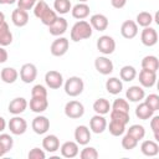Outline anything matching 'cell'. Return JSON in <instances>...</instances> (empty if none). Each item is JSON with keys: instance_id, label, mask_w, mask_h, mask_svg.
I'll use <instances>...</instances> for the list:
<instances>
[{"instance_id": "obj_1", "label": "cell", "mask_w": 159, "mask_h": 159, "mask_svg": "<svg viewBox=\"0 0 159 159\" xmlns=\"http://www.w3.org/2000/svg\"><path fill=\"white\" fill-rule=\"evenodd\" d=\"M34 15L46 26H50L57 19V12L55 10H52L47 5V2L43 0L36 1L35 6H34Z\"/></svg>"}, {"instance_id": "obj_2", "label": "cell", "mask_w": 159, "mask_h": 159, "mask_svg": "<svg viewBox=\"0 0 159 159\" xmlns=\"http://www.w3.org/2000/svg\"><path fill=\"white\" fill-rule=\"evenodd\" d=\"M93 29L91 26V24L86 20H78L71 29V40L73 42H78L81 40H86L89 39L92 36Z\"/></svg>"}, {"instance_id": "obj_3", "label": "cell", "mask_w": 159, "mask_h": 159, "mask_svg": "<svg viewBox=\"0 0 159 159\" xmlns=\"http://www.w3.org/2000/svg\"><path fill=\"white\" fill-rule=\"evenodd\" d=\"M65 92L70 97H77L80 96L84 89V82L78 76H71L65 82Z\"/></svg>"}, {"instance_id": "obj_4", "label": "cell", "mask_w": 159, "mask_h": 159, "mask_svg": "<svg viewBox=\"0 0 159 159\" xmlns=\"http://www.w3.org/2000/svg\"><path fill=\"white\" fill-rule=\"evenodd\" d=\"M65 114L71 119H78L84 114V107L80 101H70L65 106Z\"/></svg>"}, {"instance_id": "obj_5", "label": "cell", "mask_w": 159, "mask_h": 159, "mask_svg": "<svg viewBox=\"0 0 159 159\" xmlns=\"http://www.w3.org/2000/svg\"><path fill=\"white\" fill-rule=\"evenodd\" d=\"M97 50L103 55H111L116 50V41L109 35H103L97 40Z\"/></svg>"}, {"instance_id": "obj_6", "label": "cell", "mask_w": 159, "mask_h": 159, "mask_svg": "<svg viewBox=\"0 0 159 159\" xmlns=\"http://www.w3.org/2000/svg\"><path fill=\"white\" fill-rule=\"evenodd\" d=\"M7 127L10 129V132L14 134V135H21L26 132L27 129V122L20 117V116H14L9 123H7Z\"/></svg>"}, {"instance_id": "obj_7", "label": "cell", "mask_w": 159, "mask_h": 159, "mask_svg": "<svg viewBox=\"0 0 159 159\" xmlns=\"http://www.w3.org/2000/svg\"><path fill=\"white\" fill-rule=\"evenodd\" d=\"M68 46H70L68 39H66V37H57L51 43V47H50L51 55L55 56V57H61V56H63L68 51Z\"/></svg>"}, {"instance_id": "obj_8", "label": "cell", "mask_w": 159, "mask_h": 159, "mask_svg": "<svg viewBox=\"0 0 159 159\" xmlns=\"http://www.w3.org/2000/svg\"><path fill=\"white\" fill-rule=\"evenodd\" d=\"M37 77V68L34 63H25L20 68V80L24 83H31Z\"/></svg>"}, {"instance_id": "obj_9", "label": "cell", "mask_w": 159, "mask_h": 159, "mask_svg": "<svg viewBox=\"0 0 159 159\" xmlns=\"http://www.w3.org/2000/svg\"><path fill=\"white\" fill-rule=\"evenodd\" d=\"M45 82L47 84L48 88L51 89H58L62 84H63V77L58 71L51 70L47 71L45 75Z\"/></svg>"}, {"instance_id": "obj_10", "label": "cell", "mask_w": 159, "mask_h": 159, "mask_svg": "<svg viewBox=\"0 0 159 159\" xmlns=\"http://www.w3.org/2000/svg\"><path fill=\"white\" fill-rule=\"evenodd\" d=\"M140 41L144 46L147 47H152L154 46L157 42H158V32L154 27H144L142 30V34H140Z\"/></svg>"}, {"instance_id": "obj_11", "label": "cell", "mask_w": 159, "mask_h": 159, "mask_svg": "<svg viewBox=\"0 0 159 159\" xmlns=\"http://www.w3.org/2000/svg\"><path fill=\"white\" fill-rule=\"evenodd\" d=\"M94 67H96V70H97L98 73L107 76V75H109V73L113 72V67L114 66H113V62L108 57L99 56V57H97L94 60Z\"/></svg>"}, {"instance_id": "obj_12", "label": "cell", "mask_w": 159, "mask_h": 159, "mask_svg": "<svg viewBox=\"0 0 159 159\" xmlns=\"http://www.w3.org/2000/svg\"><path fill=\"white\" fill-rule=\"evenodd\" d=\"M27 106H29V103L24 97H16L10 101V103L7 106V111H9V113H11L14 116H19L25 112Z\"/></svg>"}, {"instance_id": "obj_13", "label": "cell", "mask_w": 159, "mask_h": 159, "mask_svg": "<svg viewBox=\"0 0 159 159\" xmlns=\"http://www.w3.org/2000/svg\"><path fill=\"white\" fill-rule=\"evenodd\" d=\"M31 128L36 134H45L50 129V119L45 116H36L32 119Z\"/></svg>"}, {"instance_id": "obj_14", "label": "cell", "mask_w": 159, "mask_h": 159, "mask_svg": "<svg viewBox=\"0 0 159 159\" xmlns=\"http://www.w3.org/2000/svg\"><path fill=\"white\" fill-rule=\"evenodd\" d=\"M67 27H68L67 20L62 16H57V19L48 26V32L52 36H61L66 32Z\"/></svg>"}, {"instance_id": "obj_15", "label": "cell", "mask_w": 159, "mask_h": 159, "mask_svg": "<svg viewBox=\"0 0 159 159\" xmlns=\"http://www.w3.org/2000/svg\"><path fill=\"white\" fill-rule=\"evenodd\" d=\"M157 82V72H153L150 70L142 68L139 72V83L144 88H150Z\"/></svg>"}, {"instance_id": "obj_16", "label": "cell", "mask_w": 159, "mask_h": 159, "mask_svg": "<svg viewBox=\"0 0 159 159\" xmlns=\"http://www.w3.org/2000/svg\"><path fill=\"white\" fill-rule=\"evenodd\" d=\"M120 35L124 39H134L138 35V25L133 20H125L120 26Z\"/></svg>"}, {"instance_id": "obj_17", "label": "cell", "mask_w": 159, "mask_h": 159, "mask_svg": "<svg viewBox=\"0 0 159 159\" xmlns=\"http://www.w3.org/2000/svg\"><path fill=\"white\" fill-rule=\"evenodd\" d=\"M89 129L96 134H101L107 129V120L102 114H96L89 119Z\"/></svg>"}, {"instance_id": "obj_18", "label": "cell", "mask_w": 159, "mask_h": 159, "mask_svg": "<svg viewBox=\"0 0 159 159\" xmlns=\"http://www.w3.org/2000/svg\"><path fill=\"white\" fill-rule=\"evenodd\" d=\"M75 139L78 145H87L91 140V129L86 125H78L75 129Z\"/></svg>"}, {"instance_id": "obj_19", "label": "cell", "mask_w": 159, "mask_h": 159, "mask_svg": "<svg viewBox=\"0 0 159 159\" xmlns=\"http://www.w3.org/2000/svg\"><path fill=\"white\" fill-rule=\"evenodd\" d=\"M60 152H61V155L65 157V158H75V157H77L78 153H80L78 144H77L76 142H72V140L65 142V143L60 147Z\"/></svg>"}, {"instance_id": "obj_20", "label": "cell", "mask_w": 159, "mask_h": 159, "mask_svg": "<svg viewBox=\"0 0 159 159\" xmlns=\"http://www.w3.org/2000/svg\"><path fill=\"white\" fill-rule=\"evenodd\" d=\"M11 20L12 24L17 27H24L27 25L29 22V14L26 10H21V9H15L11 14Z\"/></svg>"}, {"instance_id": "obj_21", "label": "cell", "mask_w": 159, "mask_h": 159, "mask_svg": "<svg viewBox=\"0 0 159 159\" xmlns=\"http://www.w3.org/2000/svg\"><path fill=\"white\" fill-rule=\"evenodd\" d=\"M89 24H91L92 29H94L97 31H104L108 27V19L103 14H94L91 16Z\"/></svg>"}, {"instance_id": "obj_22", "label": "cell", "mask_w": 159, "mask_h": 159, "mask_svg": "<svg viewBox=\"0 0 159 159\" xmlns=\"http://www.w3.org/2000/svg\"><path fill=\"white\" fill-rule=\"evenodd\" d=\"M29 106H30V109L32 112H35V113H42L48 107L47 97H31Z\"/></svg>"}, {"instance_id": "obj_23", "label": "cell", "mask_w": 159, "mask_h": 159, "mask_svg": "<svg viewBox=\"0 0 159 159\" xmlns=\"http://www.w3.org/2000/svg\"><path fill=\"white\" fill-rule=\"evenodd\" d=\"M42 148L48 153H55L60 149V139L55 134H48L42 139Z\"/></svg>"}, {"instance_id": "obj_24", "label": "cell", "mask_w": 159, "mask_h": 159, "mask_svg": "<svg viewBox=\"0 0 159 159\" xmlns=\"http://www.w3.org/2000/svg\"><path fill=\"white\" fill-rule=\"evenodd\" d=\"M125 97L130 102H140L144 99L145 92L140 86H130L125 92Z\"/></svg>"}, {"instance_id": "obj_25", "label": "cell", "mask_w": 159, "mask_h": 159, "mask_svg": "<svg viewBox=\"0 0 159 159\" xmlns=\"http://www.w3.org/2000/svg\"><path fill=\"white\" fill-rule=\"evenodd\" d=\"M89 11H91V9L86 2H78L71 9L72 16L77 20H84L89 15Z\"/></svg>"}, {"instance_id": "obj_26", "label": "cell", "mask_w": 159, "mask_h": 159, "mask_svg": "<svg viewBox=\"0 0 159 159\" xmlns=\"http://www.w3.org/2000/svg\"><path fill=\"white\" fill-rule=\"evenodd\" d=\"M140 152L145 157H155L159 153V145L157 140H144L140 144Z\"/></svg>"}, {"instance_id": "obj_27", "label": "cell", "mask_w": 159, "mask_h": 159, "mask_svg": "<svg viewBox=\"0 0 159 159\" xmlns=\"http://www.w3.org/2000/svg\"><path fill=\"white\" fill-rule=\"evenodd\" d=\"M12 42V34L6 21L0 22V46H9Z\"/></svg>"}, {"instance_id": "obj_28", "label": "cell", "mask_w": 159, "mask_h": 159, "mask_svg": "<svg viewBox=\"0 0 159 159\" xmlns=\"http://www.w3.org/2000/svg\"><path fill=\"white\" fill-rule=\"evenodd\" d=\"M106 89L108 93L111 94H118L122 92L123 89V83H122V80L117 78V77H111L106 81Z\"/></svg>"}, {"instance_id": "obj_29", "label": "cell", "mask_w": 159, "mask_h": 159, "mask_svg": "<svg viewBox=\"0 0 159 159\" xmlns=\"http://www.w3.org/2000/svg\"><path fill=\"white\" fill-rule=\"evenodd\" d=\"M135 116H137V118H139L142 120H147L154 116V111L145 102H142L135 108Z\"/></svg>"}, {"instance_id": "obj_30", "label": "cell", "mask_w": 159, "mask_h": 159, "mask_svg": "<svg viewBox=\"0 0 159 159\" xmlns=\"http://www.w3.org/2000/svg\"><path fill=\"white\" fill-rule=\"evenodd\" d=\"M0 77H1V81L5 82V83H14L17 77H19V72L14 68V67H5L1 70L0 72Z\"/></svg>"}, {"instance_id": "obj_31", "label": "cell", "mask_w": 159, "mask_h": 159, "mask_svg": "<svg viewBox=\"0 0 159 159\" xmlns=\"http://www.w3.org/2000/svg\"><path fill=\"white\" fill-rule=\"evenodd\" d=\"M93 111L96 112V114L104 116V114L109 113V111H111V103L106 98H98L93 103Z\"/></svg>"}, {"instance_id": "obj_32", "label": "cell", "mask_w": 159, "mask_h": 159, "mask_svg": "<svg viewBox=\"0 0 159 159\" xmlns=\"http://www.w3.org/2000/svg\"><path fill=\"white\" fill-rule=\"evenodd\" d=\"M142 68L157 72L159 70V60H158V57L153 56V55H148V56L143 57V60H142Z\"/></svg>"}, {"instance_id": "obj_33", "label": "cell", "mask_w": 159, "mask_h": 159, "mask_svg": "<svg viewBox=\"0 0 159 159\" xmlns=\"http://www.w3.org/2000/svg\"><path fill=\"white\" fill-rule=\"evenodd\" d=\"M119 77L122 81H125V82H130L133 81L135 77H137V70L133 67V66H129V65H125L120 68L119 71Z\"/></svg>"}, {"instance_id": "obj_34", "label": "cell", "mask_w": 159, "mask_h": 159, "mask_svg": "<svg viewBox=\"0 0 159 159\" xmlns=\"http://www.w3.org/2000/svg\"><path fill=\"white\" fill-rule=\"evenodd\" d=\"M135 22L142 27H148L153 22V15L148 11H140L135 17Z\"/></svg>"}, {"instance_id": "obj_35", "label": "cell", "mask_w": 159, "mask_h": 159, "mask_svg": "<svg viewBox=\"0 0 159 159\" xmlns=\"http://www.w3.org/2000/svg\"><path fill=\"white\" fill-rule=\"evenodd\" d=\"M53 9H55L56 12H58L61 15H65V14L71 11L72 5H71L70 0H55L53 1Z\"/></svg>"}, {"instance_id": "obj_36", "label": "cell", "mask_w": 159, "mask_h": 159, "mask_svg": "<svg viewBox=\"0 0 159 159\" xmlns=\"http://www.w3.org/2000/svg\"><path fill=\"white\" fill-rule=\"evenodd\" d=\"M107 127H108L109 133L113 137H119L125 132V124H123L120 122H117V120H113V119H111L109 125H107Z\"/></svg>"}, {"instance_id": "obj_37", "label": "cell", "mask_w": 159, "mask_h": 159, "mask_svg": "<svg viewBox=\"0 0 159 159\" xmlns=\"http://www.w3.org/2000/svg\"><path fill=\"white\" fill-rule=\"evenodd\" d=\"M127 133H128L129 135H132L133 138H135L138 142L142 140V139L145 137V129H144V127L140 125V124H133V125H130V127L127 129Z\"/></svg>"}, {"instance_id": "obj_38", "label": "cell", "mask_w": 159, "mask_h": 159, "mask_svg": "<svg viewBox=\"0 0 159 159\" xmlns=\"http://www.w3.org/2000/svg\"><path fill=\"white\" fill-rule=\"evenodd\" d=\"M109 117L111 119L113 120H117V122H120L123 124H128L129 123V113L127 112H122V111H116V109H111V113H109Z\"/></svg>"}, {"instance_id": "obj_39", "label": "cell", "mask_w": 159, "mask_h": 159, "mask_svg": "<svg viewBox=\"0 0 159 159\" xmlns=\"http://www.w3.org/2000/svg\"><path fill=\"white\" fill-rule=\"evenodd\" d=\"M111 109H116V111H122V112L129 113V104H128L127 99H124V98H117L112 103Z\"/></svg>"}, {"instance_id": "obj_40", "label": "cell", "mask_w": 159, "mask_h": 159, "mask_svg": "<svg viewBox=\"0 0 159 159\" xmlns=\"http://www.w3.org/2000/svg\"><path fill=\"white\" fill-rule=\"evenodd\" d=\"M137 145H138V140H137L135 138H133L132 135H129L128 133L122 138V147H123V149H125V150H132V149H134Z\"/></svg>"}, {"instance_id": "obj_41", "label": "cell", "mask_w": 159, "mask_h": 159, "mask_svg": "<svg viewBox=\"0 0 159 159\" xmlns=\"http://www.w3.org/2000/svg\"><path fill=\"white\" fill-rule=\"evenodd\" d=\"M80 158L81 159H97L98 152L93 147H84L80 153Z\"/></svg>"}, {"instance_id": "obj_42", "label": "cell", "mask_w": 159, "mask_h": 159, "mask_svg": "<svg viewBox=\"0 0 159 159\" xmlns=\"http://www.w3.org/2000/svg\"><path fill=\"white\" fill-rule=\"evenodd\" d=\"M144 102H145V103H147L154 112L159 109V96H158V94L152 93V94L147 96L145 99H144Z\"/></svg>"}, {"instance_id": "obj_43", "label": "cell", "mask_w": 159, "mask_h": 159, "mask_svg": "<svg viewBox=\"0 0 159 159\" xmlns=\"http://www.w3.org/2000/svg\"><path fill=\"white\" fill-rule=\"evenodd\" d=\"M0 143L4 145V148H5L6 152L11 150L12 147H14V139H12V137L10 134H6V133L0 134Z\"/></svg>"}, {"instance_id": "obj_44", "label": "cell", "mask_w": 159, "mask_h": 159, "mask_svg": "<svg viewBox=\"0 0 159 159\" xmlns=\"http://www.w3.org/2000/svg\"><path fill=\"white\" fill-rule=\"evenodd\" d=\"M150 128H152L154 139L158 142L159 140V116H153L150 118Z\"/></svg>"}, {"instance_id": "obj_45", "label": "cell", "mask_w": 159, "mask_h": 159, "mask_svg": "<svg viewBox=\"0 0 159 159\" xmlns=\"http://www.w3.org/2000/svg\"><path fill=\"white\" fill-rule=\"evenodd\" d=\"M31 97H47V89L42 84H35L31 89Z\"/></svg>"}, {"instance_id": "obj_46", "label": "cell", "mask_w": 159, "mask_h": 159, "mask_svg": "<svg viewBox=\"0 0 159 159\" xmlns=\"http://www.w3.org/2000/svg\"><path fill=\"white\" fill-rule=\"evenodd\" d=\"M27 157H29V159H45V158H46V154H45V152H43L42 149H40V148H32V149L29 152Z\"/></svg>"}, {"instance_id": "obj_47", "label": "cell", "mask_w": 159, "mask_h": 159, "mask_svg": "<svg viewBox=\"0 0 159 159\" xmlns=\"http://www.w3.org/2000/svg\"><path fill=\"white\" fill-rule=\"evenodd\" d=\"M16 2H17V7H19V9L26 10V11L34 9V6H35V4H36L35 0H16Z\"/></svg>"}, {"instance_id": "obj_48", "label": "cell", "mask_w": 159, "mask_h": 159, "mask_svg": "<svg viewBox=\"0 0 159 159\" xmlns=\"http://www.w3.org/2000/svg\"><path fill=\"white\" fill-rule=\"evenodd\" d=\"M111 4L114 9H122L125 6L127 0H111Z\"/></svg>"}, {"instance_id": "obj_49", "label": "cell", "mask_w": 159, "mask_h": 159, "mask_svg": "<svg viewBox=\"0 0 159 159\" xmlns=\"http://www.w3.org/2000/svg\"><path fill=\"white\" fill-rule=\"evenodd\" d=\"M7 57H9L7 51L4 48V46H0V63L6 62L7 61Z\"/></svg>"}, {"instance_id": "obj_50", "label": "cell", "mask_w": 159, "mask_h": 159, "mask_svg": "<svg viewBox=\"0 0 159 159\" xmlns=\"http://www.w3.org/2000/svg\"><path fill=\"white\" fill-rule=\"evenodd\" d=\"M5 128H6V120L2 117H0V132L5 130Z\"/></svg>"}, {"instance_id": "obj_51", "label": "cell", "mask_w": 159, "mask_h": 159, "mask_svg": "<svg viewBox=\"0 0 159 159\" xmlns=\"http://www.w3.org/2000/svg\"><path fill=\"white\" fill-rule=\"evenodd\" d=\"M14 2H16V0H0L1 5H11Z\"/></svg>"}, {"instance_id": "obj_52", "label": "cell", "mask_w": 159, "mask_h": 159, "mask_svg": "<svg viewBox=\"0 0 159 159\" xmlns=\"http://www.w3.org/2000/svg\"><path fill=\"white\" fill-rule=\"evenodd\" d=\"M6 153H7V152L5 150V148H4V145H2L1 143H0V158H1V157H4V155H5Z\"/></svg>"}, {"instance_id": "obj_53", "label": "cell", "mask_w": 159, "mask_h": 159, "mask_svg": "<svg viewBox=\"0 0 159 159\" xmlns=\"http://www.w3.org/2000/svg\"><path fill=\"white\" fill-rule=\"evenodd\" d=\"M2 21H5V15H4V12L0 11V22H2Z\"/></svg>"}, {"instance_id": "obj_54", "label": "cell", "mask_w": 159, "mask_h": 159, "mask_svg": "<svg viewBox=\"0 0 159 159\" xmlns=\"http://www.w3.org/2000/svg\"><path fill=\"white\" fill-rule=\"evenodd\" d=\"M78 1H80V2H87L88 0H78Z\"/></svg>"}, {"instance_id": "obj_55", "label": "cell", "mask_w": 159, "mask_h": 159, "mask_svg": "<svg viewBox=\"0 0 159 159\" xmlns=\"http://www.w3.org/2000/svg\"><path fill=\"white\" fill-rule=\"evenodd\" d=\"M35 1H39V0H35Z\"/></svg>"}]
</instances>
